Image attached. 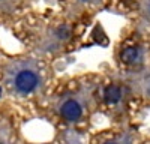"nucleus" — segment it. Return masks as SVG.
<instances>
[{"label":"nucleus","mask_w":150,"mask_h":144,"mask_svg":"<svg viewBox=\"0 0 150 144\" xmlns=\"http://www.w3.org/2000/svg\"><path fill=\"white\" fill-rule=\"evenodd\" d=\"M38 86V75L33 71H21L15 78V87L21 93H30Z\"/></svg>","instance_id":"nucleus-1"},{"label":"nucleus","mask_w":150,"mask_h":144,"mask_svg":"<svg viewBox=\"0 0 150 144\" xmlns=\"http://www.w3.org/2000/svg\"><path fill=\"white\" fill-rule=\"evenodd\" d=\"M81 105L77 102V101H66L63 104V107H62V116H63L66 120H69V122H75V120H78L81 117Z\"/></svg>","instance_id":"nucleus-2"},{"label":"nucleus","mask_w":150,"mask_h":144,"mask_svg":"<svg viewBox=\"0 0 150 144\" xmlns=\"http://www.w3.org/2000/svg\"><path fill=\"white\" fill-rule=\"evenodd\" d=\"M140 56H141V53H140L138 48H135V47H129V48H125V50L122 51L120 59H122V62H123V63H126V65H132V63H135L137 60L140 59Z\"/></svg>","instance_id":"nucleus-3"},{"label":"nucleus","mask_w":150,"mask_h":144,"mask_svg":"<svg viewBox=\"0 0 150 144\" xmlns=\"http://www.w3.org/2000/svg\"><path fill=\"white\" fill-rule=\"evenodd\" d=\"M122 98V90L117 86H108L104 90V99L108 104H117Z\"/></svg>","instance_id":"nucleus-4"},{"label":"nucleus","mask_w":150,"mask_h":144,"mask_svg":"<svg viewBox=\"0 0 150 144\" xmlns=\"http://www.w3.org/2000/svg\"><path fill=\"white\" fill-rule=\"evenodd\" d=\"M0 95H2V89H0Z\"/></svg>","instance_id":"nucleus-5"}]
</instances>
